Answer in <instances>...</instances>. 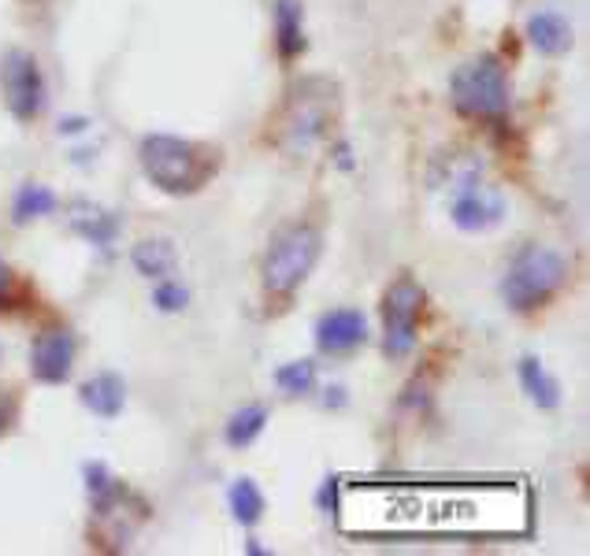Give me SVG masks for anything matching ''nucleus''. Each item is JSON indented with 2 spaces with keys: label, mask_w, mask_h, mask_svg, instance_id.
Segmentation results:
<instances>
[{
  "label": "nucleus",
  "mask_w": 590,
  "mask_h": 556,
  "mask_svg": "<svg viewBox=\"0 0 590 556\" xmlns=\"http://www.w3.org/2000/svg\"><path fill=\"white\" fill-rule=\"evenodd\" d=\"M0 93L19 123H34L45 109V74L34 52L8 49L0 56Z\"/></svg>",
  "instance_id": "obj_8"
},
{
  "label": "nucleus",
  "mask_w": 590,
  "mask_h": 556,
  "mask_svg": "<svg viewBox=\"0 0 590 556\" xmlns=\"http://www.w3.org/2000/svg\"><path fill=\"white\" fill-rule=\"evenodd\" d=\"M153 305L161 312H183L189 305V294L183 282H172V278H156V290H153Z\"/></svg>",
  "instance_id": "obj_22"
},
{
  "label": "nucleus",
  "mask_w": 590,
  "mask_h": 556,
  "mask_svg": "<svg viewBox=\"0 0 590 556\" xmlns=\"http://www.w3.org/2000/svg\"><path fill=\"white\" fill-rule=\"evenodd\" d=\"M420 316H424V286L402 275L383 297V349L390 360H405L416 349Z\"/></svg>",
  "instance_id": "obj_7"
},
{
  "label": "nucleus",
  "mask_w": 590,
  "mask_h": 556,
  "mask_svg": "<svg viewBox=\"0 0 590 556\" xmlns=\"http://www.w3.org/2000/svg\"><path fill=\"white\" fill-rule=\"evenodd\" d=\"M449 90L457 112L472 115V120H501L509 112V79L494 56L468 60L465 68H457Z\"/></svg>",
  "instance_id": "obj_4"
},
{
  "label": "nucleus",
  "mask_w": 590,
  "mask_h": 556,
  "mask_svg": "<svg viewBox=\"0 0 590 556\" xmlns=\"http://www.w3.org/2000/svg\"><path fill=\"white\" fill-rule=\"evenodd\" d=\"M86 490H90V501H93V512H97V516H112L115 505L123 501L120 478H115L101 460L86 464Z\"/></svg>",
  "instance_id": "obj_15"
},
{
  "label": "nucleus",
  "mask_w": 590,
  "mask_h": 556,
  "mask_svg": "<svg viewBox=\"0 0 590 556\" xmlns=\"http://www.w3.org/2000/svg\"><path fill=\"white\" fill-rule=\"evenodd\" d=\"M320 256V234L312 227H287L271 241L268 260H265V286L271 294H293L309 278Z\"/></svg>",
  "instance_id": "obj_5"
},
{
  "label": "nucleus",
  "mask_w": 590,
  "mask_h": 556,
  "mask_svg": "<svg viewBox=\"0 0 590 556\" xmlns=\"http://www.w3.org/2000/svg\"><path fill=\"white\" fill-rule=\"evenodd\" d=\"M276 387L282 393H290V398H304V393H312V387H315V363L312 360L282 363V368L276 371Z\"/></svg>",
  "instance_id": "obj_20"
},
{
  "label": "nucleus",
  "mask_w": 590,
  "mask_h": 556,
  "mask_svg": "<svg viewBox=\"0 0 590 556\" xmlns=\"http://www.w3.org/2000/svg\"><path fill=\"white\" fill-rule=\"evenodd\" d=\"M71 227H75L82 238L86 241H93V245H112L115 241V230H120V223H115L108 212H97V208H90L86 216H75V223H71Z\"/></svg>",
  "instance_id": "obj_21"
},
{
  "label": "nucleus",
  "mask_w": 590,
  "mask_h": 556,
  "mask_svg": "<svg viewBox=\"0 0 590 556\" xmlns=\"http://www.w3.org/2000/svg\"><path fill=\"white\" fill-rule=\"evenodd\" d=\"M131 260H134V267H138V275H145V278H167V275H175V267H178L175 245L161 241V238L134 245Z\"/></svg>",
  "instance_id": "obj_16"
},
{
  "label": "nucleus",
  "mask_w": 590,
  "mask_h": 556,
  "mask_svg": "<svg viewBox=\"0 0 590 556\" xmlns=\"http://www.w3.org/2000/svg\"><path fill=\"white\" fill-rule=\"evenodd\" d=\"M449 219L457 230L465 234H483L494 230L505 219V197L498 186H490L483 178L479 167H468L465 175L453 182V197H449Z\"/></svg>",
  "instance_id": "obj_6"
},
{
  "label": "nucleus",
  "mask_w": 590,
  "mask_h": 556,
  "mask_svg": "<svg viewBox=\"0 0 590 556\" xmlns=\"http://www.w3.org/2000/svg\"><path fill=\"white\" fill-rule=\"evenodd\" d=\"M276 49L282 60H293L304 52L301 0H276Z\"/></svg>",
  "instance_id": "obj_13"
},
{
  "label": "nucleus",
  "mask_w": 590,
  "mask_h": 556,
  "mask_svg": "<svg viewBox=\"0 0 590 556\" xmlns=\"http://www.w3.org/2000/svg\"><path fill=\"white\" fill-rule=\"evenodd\" d=\"M334 85L327 79H304L298 90L290 93V101L282 104V115L276 123V145L290 156L312 153L323 142L327 126L334 120Z\"/></svg>",
  "instance_id": "obj_2"
},
{
  "label": "nucleus",
  "mask_w": 590,
  "mask_h": 556,
  "mask_svg": "<svg viewBox=\"0 0 590 556\" xmlns=\"http://www.w3.org/2000/svg\"><path fill=\"white\" fill-rule=\"evenodd\" d=\"M227 505L241 527H252V523H260V516H265V494H260V486L252 478H238L227 490Z\"/></svg>",
  "instance_id": "obj_18"
},
{
  "label": "nucleus",
  "mask_w": 590,
  "mask_h": 556,
  "mask_svg": "<svg viewBox=\"0 0 590 556\" xmlns=\"http://www.w3.org/2000/svg\"><path fill=\"white\" fill-rule=\"evenodd\" d=\"M75 334L71 330H45V334L34 338V349H30V375L45 387H60V382L71 379V368H75Z\"/></svg>",
  "instance_id": "obj_9"
},
{
  "label": "nucleus",
  "mask_w": 590,
  "mask_h": 556,
  "mask_svg": "<svg viewBox=\"0 0 590 556\" xmlns=\"http://www.w3.org/2000/svg\"><path fill=\"white\" fill-rule=\"evenodd\" d=\"M520 387L539 409H557V404H561V387H557V379L542 368V360H535V357L520 360Z\"/></svg>",
  "instance_id": "obj_14"
},
{
  "label": "nucleus",
  "mask_w": 590,
  "mask_h": 556,
  "mask_svg": "<svg viewBox=\"0 0 590 556\" xmlns=\"http://www.w3.org/2000/svg\"><path fill=\"white\" fill-rule=\"evenodd\" d=\"M364 341H368V319L356 308H334V312H323L320 323H315V349L331 352V357L353 352Z\"/></svg>",
  "instance_id": "obj_10"
},
{
  "label": "nucleus",
  "mask_w": 590,
  "mask_h": 556,
  "mask_svg": "<svg viewBox=\"0 0 590 556\" xmlns=\"http://www.w3.org/2000/svg\"><path fill=\"white\" fill-rule=\"evenodd\" d=\"M142 167L149 175L153 186H161L164 194H197L208 178L216 175V153L197 142H186V137L175 134H149L138 148Z\"/></svg>",
  "instance_id": "obj_1"
},
{
  "label": "nucleus",
  "mask_w": 590,
  "mask_h": 556,
  "mask_svg": "<svg viewBox=\"0 0 590 556\" xmlns=\"http://www.w3.org/2000/svg\"><path fill=\"white\" fill-rule=\"evenodd\" d=\"M528 41L542 56H561L572 49V23L561 12H535L528 19Z\"/></svg>",
  "instance_id": "obj_12"
},
{
  "label": "nucleus",
  "mask_w": 590,
  "mask_h": 556,
  "mask_svg": "<svg viewBox=\"0 0 590 556\" xmlns=\"http://www.w3.org/2000/svg\"><path fill=\"white\" fill-rule=\"evenodd\" d=\"M56 194H52L49 186H38V182H27V186H19V194H15V223H30V219H41V216H49V212H56Z\"/></svg>",
  "instance_id": "obj_19"
},
{
  "label": "nucleus",
  "mask_w": 590,
  "mask_h": 556,
  "mask_svg": "<svg viewBox=\"0 0 590 556\" xmlns=\"http://www.w3.org/2000/svg\"><path fill=\"white\" fill-rule=\"evenodd\" d=\"M565 282H568L565 256L557 249H546V245H528V249L516 253V260L509 264L501 294L516 312H531V308L550 301Z\"/></svg>",
  "instance_id": "obj_3"
},
{
  "label": "nucleus",
  "mask_w": 590,
  "mask_h": 556,
  "mask_svg": "<svg viewBox=\"0 0 590 556\" xmlns=\"http://www.w3.org/2000/svg\"><path fill=\"white\" fill-rule=\"evenodd\" d=\"M86 120H79V115H75V120H63L60 123V134H82V131H86Z\"/></svg>",
  "instance_id": "obj_25"
},
{
  "label": "nucleus",
  "mask_w": 590,
  "mask_h": 556,
  "mask_svg": "<svg viewBox=\"0 0 590 556\" xmlns=\"http://www.w3.org/2000/svg\"><path fill=\"white\" fill-rule=\"evenodd\" d=\"M8 290H12V271L0 260V308H8Z\"/></svg>",
  "instance_id": "obj_24"
},
{
  "label": "nucleus",
  "mask_w": 590,
  "mask_h": 556,
  "mask_svg": "<svg viewBox=\"0 0 590 556\" xmlns=\"http://www.w3.org/2000/svg\"><path fill=\"white\" fill-rule=\"evenodd\" d=\"M334 164H339L342 171H350V167H353V159H350V145H345V142H342L339 148H334Z\"/></svg>",
  "instance_id": "obj_26"
},
{
  "label": "nucleus",
  "mask_w": 590,
  "mask_h": 556,
  "mask_svg": "<svg viewBox=\"0 0 590 556\" xmlns=\"http://www.w3.org/2000/svg\"><path fill=\"white\" fill-rule=\"evenodd\" d=\"M79 398L93 415H101V420H115L126 404V387L115 371H101V375H93L86 387H82Z\"/></svg>",
  "instance_id": "obj_11"
},
{
  "label": "nucleus",
  "mask_w": 590,
  "mask_h": 556,
  "mask_svg": "<svg viewBox=\"0 0 590 556\" xmlns=\"http://www.w3.org/2000/svg\"><path fill=\"white\" fill-rule=\"evenodd\" d=\"M15 423V398L8 390H0V434H8Z\"/></svg>",
  "instance_id": "obj_23"
},
{
  "label": "nucleus",
  "mask_w": 590,
  "mask_h": 556,
  "mask_svg": "<svg viewBox=\"0 0 590 556\" xmlns=\"http://www.w3.org/2000/svg\"><path fill=\"white\" fill-rule=\"evenodd\" d=\"M265 426H268V409L265 404H246V409H238L235 415H230V423H227V445L230 449H246L257 442L260 434H265Z\"/></svg>",
  "instance_id": "obj_17"
}]
</instances>
